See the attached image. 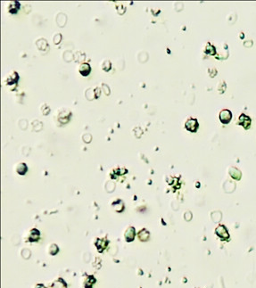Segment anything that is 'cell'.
<instances>
[{"mask_svg":"<svg viewBox=\"0 0 256 288\" xmlns=\"http://www.w3.org/2000/svg\"><path fill=\"white\" fill-rule=\"evenodd\" d=\"M215 234L217 235L222 240H228L229 239V234L228 232V229L223 225H219L215 229Z\"/></svg>","mask_w":256,"mask_h":288,"instance_id":"cell-1","label":"cell"},{"mask_svg":"<svg viewBox=\"0 0 256 288\" xmlns=\"http://www.w3.org/2000/svg\"><path fill=\"white\" fill-rule=\"evenodd\" d=\"M185 127L187 130L191 132H195L198 129V122L195 119H188L186 121Z\"/></svg>","mask_w":256,"mask_h":288,"instance_id":"cell-2","label":"cell"},{"mask_svg":"<svg viewBox=\"0 0 256 288\" xmlns=\"http://www.w3.org/2000/svg\"><path fill=\"white\" fill-rule=\"evenodd\" d=\"M220 119L222 123H228L231 120V112L228 110H223L220 113Z\"/></svg>","mask_w":256,"mask_h":288,"instance_id":"cell-3","label":"cell"},{"mask_svg":"<svg viewBox=\"0 0 256 288\" xmlns=\"http://www.w3.org/2000/svg\"><path fill=\"white\" fill-rule=\"evenodd\" d=\"M136 231L133 227H130L125 232V239L127 242H132L135 238Z\"/></svg>","mask_w":256,"mask_h":288,"instance_id":"cell-4","label":"cell"},{"mask_svg":"<svg viewBox=\"0 0 256 288\" xmlns=\"http://www.w3.org/2000/svg\"><path fill=\"white\" fill-rule=\"evenodd\" d=\"M40 237V232H39L38 229L34 228V229H31V232H30V235L28 237V240L30 242H37Z\"/></svg>","mask_w":256,"mask_h":288,"instance_id":"cell-5","label":"cell"},{"mask_svg":"<svg viewBox=\"0 0 256 288\" xmlns=\"http://www.w3.org/2000/svg\"><path fill=\"white\" fill-rule=\"evenodd\" d=\"M107 244H108V241L106 239H98L97 242L96 243V248H97L99 252H102L105 249Z\"/></svg>","mask_w":256,"mask_h":288,"instance_id":"cell-6","label":"cell"},{"mask_svg":"<svg viewBox=\"0 0 256 288\" xmlns=\"http://www.w3.org/2000/svg\"><path fill=\"white\" fill-rule=\"evenodd\" d=\"M79 71L81 73V75L87 76L90 72V67L87 63H82V64H80L79 68Z\"/></svg>","mask_w":256,"mask_h":288,"instance_id":"cell-7","label":"cell"},{"mask_svg":"<svg viewBox=\"0 0 256 288\" xmlns=\"http://www.w3.org/2000/svg\"><path fill=\"white\" fill-rule=\"evenodd\" d=\"M96 282V280L93 276H87V277L86 278L85 283H84V286H85V288H92L93 285Z\"/></svg>","mask_w":256,"mask_h":288,"instance_id":"cell-8","label":"cell"},{"mask_svg":"<svg viewBox=\"0 0 256 288\" xmlns=\"http://www.w3.org/2000/svg\"><path fill=\"white\" fill-rule=\"evenodd\" d=\"M52 288H67V285L62 278H58L52 285Z\"/></svg>","mask_w":256,"mask_h":288,"instance_id":"cell-9","label":"cell"},{"mask_svg":"<svg viewBox=\"0 0 256 288\" xmlns=\"http://www.w3.org/2000/svg\"><path fill=\"white\" fill-rule=\"evenodd\" d=\"M139 238L140 241L142 242L147 241L148 238H149V232H148L147 229H142V230H140L139 233Z\"/></svg>","mask_w":256,"mask_h":288,"instance_id":"cell-10","label":"cell"},{"mask_svg":"<svg viewBox=\"0 0 256 288\" xmlns=\"http://www.w3.org/2000/svg\"><path fill=\"white\" fill-rule=\"evenodd\" d=\"M58 251H59V249H58L56 244H52L51 247L49 248V252H50L51 255H55L58 252Z\"/></svg>","mask_w":256,"mask_h":288,"instance_id":"cell-11","label":"cell"},{"mask_svg":"<svg viewBox=\"0 0 256 288\" xmlns=\"http://www.w3.org/2000/svg\"><path fill=\"white\" fill-rule=\"evenodd\" d=\"M35 288H47V287H46L44 285H42V284H38V285L35 286Z\"/></svg>","mask_w":256,"mask_h":288,"instance_id":"cell-12","label":"cell"}]
</instances>
